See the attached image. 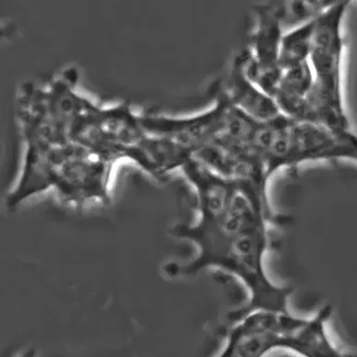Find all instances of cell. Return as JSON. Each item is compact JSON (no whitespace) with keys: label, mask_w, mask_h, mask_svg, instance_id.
Listing matches in <instances>:
<instances>
[{"label":"cell","mask_w":357,"mask_h":357,"mask_svg":"<svg viewBox=\"0 0 357 357\" xmlns=\"http://www.w3.org/2000/svg\"><path fill=\"white\" fill-rule=\"evenodd\" d=\"M348 6V1H335L316 18L309 60L314 78L307 98L313 123L333 130L352 129L342 84L345 45L342 23Z\"/></svg>","instance_id":"1"},{"label":"cell","mask_w":357,"mask_h":357,"mask_svg":"<svg viewBox=\"0 0 357 357\" xmlns=\"http://www.w3.org/2000/svg\"><path fill=\"white\" fill-rule=\"evenodd\" d=\"M50 161L51 190L64 202L81 206L111 202L115 161L73 143L54 148Z\"/></svg>","instance_id":"2"},{"label":"cell","mask_w":357,"mask_h":357,"mask_svg":"<svg viewBox=\"0 0 357 357\" xmlns=\"http://www.w3.org/2000/svg\"><path fill=\"white\" fill-rule=\"evenodd\" d=\"M145 137L140 115L126 104L99 107L92 103L69 130L71 143L101 153L116 162H133Z\"/></svg>","instance_id":"3"},{"label":"cell","mask_w":357,"mask_h":357,"mask_svg":"<svg viewBox=\"0 0 357 357\" xmlns=\"http://www.w3.org/2000/svg\"><path fill=\"white\" fill-rule=\"evenodd\" d=\"M297 316L257 310L229 317L224 347L216 357H266L286 351L287 336Z\"/></svg>","instance_id":"4"},{"label":"cell","mask_w":357,"mask_h":357,"mask_svg":"<svg viewBox=\"0 0 357 357\" xmlns=\"http://www.w3.org/2000/svg\"><path fill=\"white\" fill-rule=\"evenodd\" d=\"M333 160L357 162V135L352 129L333 130L321 124L292 121L281 170L307 162Z\"/></svg>","instance_id":"5"},{"label":"cell","mask_w":357,"mask_h":357,"mask_svg":"<svg viewBox=\"0 0 357 357\" xmlns=\"http://www.w3.org/2000/svg\"><path fill=\"white\" fill-rule=\"evenodd\" d=\"M228 104L225 89L217 86L214 104L205 112L187 117L140 115L141 126L147 135L170 139L194 155L216 141L222 129Z\"/></svg>","instance_id":"6"},{"label":"cell","mask_w":357,"mask_h":357,"mask_svg":"<svg viewBox=\"0 0 357 357\" xmlns=\"http://www.w3.org/2000/svg\"><path fill=\"white\" fill-rule=\"evenodd\" d=\"M333 312V307L327 304L312 317L298 318L290 333L286 352L298 357H357L342 352L330 338L328 322Z\"/></svg>","instance_id":"7"},{"label":"cell","mask_w":357,"mask_h":357,"mask_svg":"<svg viewBox=\"0 0 357 357\" xmlns=\"http://www.w3.org/2000/svg\"><path fill=\"white\" fill-rule=\"evenodd\" d=\"M229 101L257 123H267L281 115L274 98L255 86L247 77L242 54L233 61L229 86L225 89Z\"/></svg>","instance_id":"8"},{"label":"cell","mask_w":357,"mask_h":357,"mask_svg":"<svg viewBox=\"0 0 357 357\" xmlns=\"http://www.w3.org/2000/svg\"><path fill=\"white\" fill-rule=\"evenodd\" d=\"M260 123L232 105L229 101L222 129L214 143L231 152L254 153L252 144Z\"/></svg>","instance_id":"9"},{"label":"cell","mask_w":357,"mask_h":357,"mask_svg":"<svg viewBox=\"0 0 357 357\" xmlns=\"http://www.w3.org/2000/svg\"><path fill=\"white\" fill-rule=\"evenodd\" d=\"M316 20V19H315ZM315 20L284 31L279 49V66L286 71L309 62Z\"/></svg>","instance_id":"10"},{"label":"cell","mask_w":357,"mask_h":357,"mask_svg":"<svg viewBox=\"0 0 357 357\" xmlns=\"http://www.w3.org/2000/svg\"><path fill=\"white\" fill-rule=\"evenodd\" d=\"M17 357H36V351L34 348H29L20 353Z\"/></svg>","instance_id":"11"}]
</instances>
